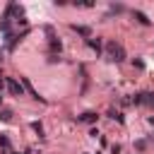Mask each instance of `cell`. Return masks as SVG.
<instances>
[{"instance_id":"cell-6","label":"cell","mask_w":154,"mask_h":154,"mask_svg":"<svg viewBox=\"0 0 154 154\" xmlns=\"http://www.w3.org/2000/svg\"><path fill=\"white\" fill-rule=\"evenodd\" d=\"M72 31H77L79 36H84V41L91 36V29H89V26H82V24H72Z\"/></svg>"},{"instance_id":"cell-12","label":"cell","mask_w":154,"mask_h":154,"mask_svg":"<svg viewBox=\"0 0 154 154\" xmlns=\"http://www.w3.org/2000/svg\"><path fill=\"white\" fill-rule=\"evenodd\" d=\"M31 128H34V132H36V135H43V128H41V123H38V120H34V123H31Z\"/></svg>"},{"instance_id":"cell-7","label":"cell","mask_w":154,"mask_h":154,"mask_svg":"<svg viewBox=\"0 0 154 154\" xmlns=\"http://www.w3.org/2000/svg\"><path fill=\"white\" fill-rule=\"evenodd\" d=\"M96 118H99V116H96L94 111H87V113H82V116H79V120H82V123H96Z\"/></svg>"},{"instance_id":"cell-8","label":"cell","mask_w":154,"mask_h":154,"mask_svg":"<svg viewBox=\"0 0 154 154\" xmlns=\"http://www.w3.org/2000/svg\"><path fill=\"white\" fill-rule=\"evenodd\" d=\"M12 116H14V111H12V108H0V120H2V123H10V120H12Z\"/></svg>"},{"instance_id":"cell-5","label":"cell","mask_w":154,"mask_h":154,"mask_svg":"<svg viewBox=\"0 0 154 154\" xmlns=\"http://www.w3.org/2000/svg\"><path fill=\"white\" fill-rule=\"evenodd\" d=\"M132 17H135V19H137L142 26H149V24H152V19H149V17H147L142 10H132Z\"/></svg>"},{"instance_id":"cell-13","label":"cell","mask_w":154,"mask_h":154,"mask_svg":"<svg viewBox=\"0 0 154 154\" xmlns=\"http://www.w3.org/2000/svg\"><path fill=\"white\" fill-rule=\"evenodd\" d=\"M132 65H135V67H137V70H144V63H142V60H140V58H135V60H132Z\"/></svg>"},{"instance_id":"cell-11","label":"cell","mask_w":154,"mask_h":154,"mask_svg":"<svg viewBox=\"0 0 154 154\" xmlns=\"http://www.w3.org/2000/svg\"><path fill=\"white\" fill-rule=\"evenodd\" d=\"M0 147H2L5 152H10V140H7L5 135H0Z\"/></svg>"},{"instance_id":"cell-14","label":"cell","mask_w":154,"mask_h":154,"mask_svg":"<svg viewBox=\"0 0 154 154\" xmlns=\"http://www.w3.org/2000/svg\"><path fill=\"white\" fill-rule=\"evenodd\" d=\"M135 147H137V149H144V147H147V140H137Z\"/></svg>"},{"instance_id":"cell-9","label":"cell","mask_w":154,"mask_h":154,"mask_svg":"<svg viewBox=\"0 0 154 154\" xmlns=\"http://www.w3.org/2000/svg\"><path fill=\"white\" fill-rule=\"evenodd\" d=\"M108 118H113V120H118V123H120V125H123V123H125V118H123V113H120V111H113V108H111V111H108Z\"/></svg>"},{"instance_id":"cell-1","label":"cell","mask_w":154,"mask_h":154,"mask_svg":"<svg viewBox=\"0 0 154 154\" xmlns=\"http://www.w3.org/2000/svg\"><path fill=\"white\" fill-rule=\"evenodd\" d=\"M106 58L113 60V63H123L125 60V48L118 41H108L106 43Z\"/></svg>"},{"instance_id":"cell-18","label":"cell","mask_w":154,"mask_h":154,"mask_svg":"<svg viewBox=\"0 0 154 154\" xmlns=\"http://www.w3.org/2000/svg\"><path fill=\"white\" fill-rule=\"evenodd\" d=\"M0 106H2V96H0Z\"/></svg>"},{"instance_id":"cell-10","label":"cell","mask_w":154,"mask_h":154,"mask_svg":"<svg viewBox=\"0 0 154 154\" xmlns=\"http://www.w3.org/2000/svg\"><path fill=\"white\" fill-rule=\"evenodd\" d=\"M144 103L154 108V91H144Z\"/></svg>"},{"instance_id":"cell-2","label":"cell","mask_w":154,"mask_h":154,"mask_svg":"<svg viewBox=\"0 0 154 154\" xmlns=\"http://www.w3.org/2000/svg\"><path fill=\"white\" fill-rule=\"evenodd\" d=\"M5 87H7V91H10L12 96H24V87H22V82H17L14 77H5Z\"/></svg>"},{"instance_id":"cell-17","label":"cell","mask_w":154,"mask_h":154,"mask_svg":"<svg viewBox=\"0 0 154 154\" xmlns=\"http://www.w3.org/2000/svg\"><path fill=\"white\" fill-rule=\"evenodd\" d=\"M22 154H31V152H29V149H26V152H22Z\"/></svg>"},{"instance_id":"cell-16","label":"cell","mask_w":154,"mask_h":154,"mask_svg":"<svg viewBox=\"0 0 154 154\" xmlns=\"http://www.w3.org/2000/svg\"><path fill=\"white\" fill-rule=\"evenodd\" d=\"M2 87H5V79H2V75H0V91H2Z\"/></svg>"},{"instance_id":"cell-4","label":"cell","mask_w":154,"mask_h":154,"mask_svg":"<svg viewBox=\"0 0 154 154\" xmlns=\"http://www.w3.org/2000/svg\"><path fill=\"white\" fill-rule=\"evenodd\" d=\"M87 46H89L91 51H96V55L103 53V51H101V38H99V36H89V38H87Z\"/></svg>"},{"instance_id":"cell-3","label":"cell","mask_w":154,"mask_h":154,"mask_svg":"<svg viewBox=\"0 0 154 154\" xmlns=\"http://www.w3.org/2000/svg\"><path fill=\"white\" fill-rule=\"evenodd\" d=\"M19 82H22V87H24V91H26V94H29L31 99H36V101H41V103H48V101H46L43 96H38V91H36V89L31 87V82H29L26 77H19Z\"/></svg>"},{"instance_id":"cell-15","label":"cell","mask_w":154,"mask_h":154,"mask_svg":"<svg viewBox=\"0 0 154 154\" xmlns=\"http://www.w3.org/2000/svg\"><path fill=\"white\" fill-rule=\"evenodd\" d=\"M111 152H113V154H120V144H113V147H111Z\"/></svg>"}]
</instances>
